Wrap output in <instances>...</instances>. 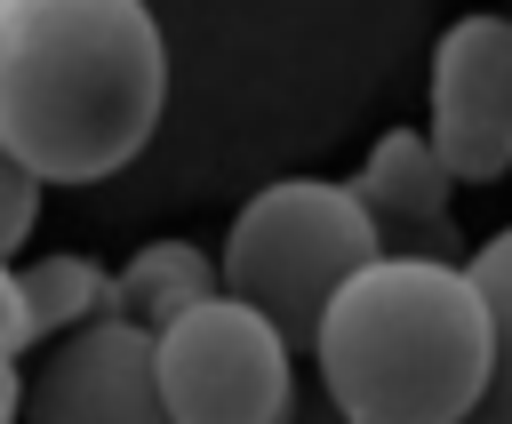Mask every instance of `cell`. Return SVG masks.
<instances>
[{
  "label": "cell",
  "mask_w": 512,
  "mask_h": 424,
  "mask_svg": "<svg viewBox=\"0 0 512 424\" xmlns=\"http://www.w3.org/2000/svg\"><path fill=\"white\" fill-rule=\"evenodd\" d=\"M168 96V48L144 0H0V144L40 184L128 168Z\"/></svg>",
  "instance_id": "obj_1"
},
{
  "label": "cell",
  "mask_w": 512,
  "mask_h": 424,
  "mask_svg": "<svg viewBox=\"0 0 512 424\" xmlns=\"http://www.w3.org/2000/svg\"><path fill=\"white\" fill-rule=\"evenodd\" d=\"M312 368L360 424H464L496 376V312L472 264L368 256L336 288Z\"/></svg>",
  "instance_id": "obj_2"
},
{
  "label": "cell",
  "mask_w": 512,
  "mask_h": 424,
  "mask_svg": "<svg viewBox=\"0 0 512 424\" xmlns=\"http://www.w3.org/2000/svg\"><path fill=\"white\" fill-rule=\"evenodd\" d=\"M368 256H376V224L352 200V184H328V176H280V184H264L232 216V232L216 248L224 296L256 304L288 336V352L320 344V320H328L336 288Z\"/></svg>",
  "instance_id": "obj_3"
},
{
  "label": "cell",
  "mask_w": 512,
  "mask_h": 424,
  "mask_svg": "<svg viewBox=\"0 0 512 424\" xmlns=\"http://www.w3.org/2000/svg\"><path fill=\"white\" fill-rule=\"evenodd\" d=\"M152 376L176 424H280L296 352L256 304L216 288L208 304L152 328Z\"/></svg>",
  "instance_id": "obj_4"
},
{
  "label": "cell",
  "mask_w": 512,
  "mask_h": 424,
  "mask_svg": "<svg viewBox=\"0 0 512 424\" xmlns=\"http://www.w3.org/2000/svg\"><path fill=\"white\" fill-rule=\"evenodd\" d=\"M424 136L456 184H496L512 168V16H456L432 40Z\"/></svg>",
  "instance_id": "obj_5"
},
{
  "label": "cell",
  "mask_w": 512,
  "mask_h": 424,
  "mask_svg": "<svg viewBox=\"0 0 512 424\" xmlns=\"http://www.w3.org/2000/svg\"><path fill=\"white\" fill-rule=\"evenodd\" d=\"M24 424H176L152 376V328L88 320L24 376Z\"/></svg>",
  "instance_id": "obj_6"
},
{
  "label": "cell",
  "mask_w": 512,
  "mask_h": 424,
  "mask_svg": "<svg viewBox=\"0 0 512 424\" xmlns=\"http://www.w3.org/2000/svg\"><path fill=\"white\" fill-rule=\"evenodd\" d=\"M448 160L432 152L424 128H384L352 176V200L376 224V256H432V264H472V240L448 208Z\"/></svg>",
  "instance_id": "obj_7"
},
{
  "label": "cell",
  "mask_w": 512,
  "mask_h": 424,
  "mask_svg": "<svg viewBox=\"0 0 512 424\" xmlns=\"http://www.w3.org/2000/svg\"><path fill=\"white\" fill-rule=\"evenodd\" d=\"M224 288V264L192 240H144L120 272H112V304L104 320H128V328H168L176 312L208 304Z\"/></svg>",
  "instance_id": "obj_8"
},
{
  "label": "cell",
  "mask_w": 512,
  "mask_h": 424,
  "mask_svg": "<svg viewBox=\"0 0 512 424\" xmlns=\"http://www.w3.org/2000/svg\"><path fill=\"white\" fill-rule=\"evenodd\" d=\"M24 304H32L40 344H56V336H72V328L104 320V304H112V272H104L96 256H80V248L32 256V264H24Z\"/></svg>",
  "instance_id": "obj_9"
},
{
  "label": "cell",
  "mask_w": 512,
  "mask_h": 424,
  "mask_svg": "<svg viewBox=\"0 0 512 424\" xmlns=\"http://www.w3.org/2000/svg\"><path fill=\"white\" fill-rule=\"evenodd\" d=\"M472 280H480V296L496 312V376H488V392H480V408L464 424H512V224L472 248Z\"/></svg>",
  "instance_id": "obj_10"
},
{
  "label": "cell",
  "mask_w": 512,
  "mask_h": 424,
  "mask_svg": "<svg viewBox=\"0 0 512 424\" xmlns=\"http://www.w3.org/2000/svg\"><path fill=\"white\" fill-rule=\"evenodd\" d=\"M40 192H48V184L0 144V256H16V248L32 240V224H40Z\"/></svg>",
  "instance_id": "obj_11"
},
{
  "label": "cell",
  "mask_w": 512,
  "mask_h": 424,
  "mask_svg": "<svg viewBox=\"0 0 512 424\" xmlns=\"http://www.w3.org/2000/svg\"><path fill=\"white\" fill-rule=\"evenodd\" d=\"M32 344H40V328H32V304H24V272L0 256V352L24 360Z\"/></svg>",
  "instance_id": "obj_12"
},
{
  "label": "cell",
  "mask_w": 512,
  "mask_h": 424,
  "mask_svg": "<svg viewBox=\"0 0 512 424\" xmlns=\"http://www.w3.org/2000/svg\"><path fill=\"white\" fill-rule=\"evenodd\" d=\"M280 424H360V416H352V408L328 392V376L312 368V376H296V384H288V408H280Z\"/></svg>",
  "instance_id": "obj_13"
},
{
  "label": "cell",
  "mask_w": 512,
  "mask_h": 424,
  "mask_svg": "<svg viewBox=\"0 0 512 424\" xmlns=\"http://www.w3.org/2000/svg\"><path fill=\"white\" fill-rule=\"evenodd\" d=\"M0 424H24V368L0 352Z\"/></svg>",
  "instance_id": "obj_14"
}]
</instances>
